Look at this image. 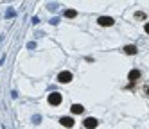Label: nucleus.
Wrapping results in <instances>:
<instances>
[{
  "label": "nucleus",
  "mask_w": 149,
  "mask_h": 129,
  "mask_svg": "<svg viewBox=\"0 0 149 129\" xmlns=\"http://www.w3.org/2000/svg\"><path fill=\"white\" fill-rule=\"evenodd\" d=\"M84 127H86V129H95V127H97V118H93V117H88V118H84Z\"/></svg>",
  "instance_id": "nucleus-3"
},
{
  "label": "nucleus",
  "mask_w": 149,
  "mask_h": 129,
  "mask_svg": "<svg viewBox=\"0 0 149 129\" xmlns=\"http://www.w3.org/2000/svg\"><path fill=\"white\" fill-rule=\"evenodd\" d=\"M144 31H146L147 34H149V24H146V25H144Z\"/></svg>",
  "instance_id": "nucleus-11"
},
{
  "label": "nucleus",
  "mask_w": 149,
  "mask_h": 129,
  "mask_svg": "<svg viewBox=\"0 0 149 129\" xmlns=\"http://www.w3.org/2000/svg\"><path fill=\"white\" fill-rule=\"evenodd\" d=\"M135 16H136V18H140V20H144V18H146V15H144V13H140V11H138V13H135Z\"/></svg>",
  "instance_id": "nucleus-10"
},
{
  "label": "nucleus",
  "mask_w": 149,
  "mask_h": 129,
  "mask_svg": "<svg viewBox=\"0 0 149 129\" xmlns=\"http://www.w3.org/2000/svg\"><path fill=\"white\" fill-rule=\"evenodd\" d=\"M97 24H99L101 27H111V25L115 24V20H113L111 16H99V18H97Z\"/></svg>",
  "instance_id": "nucleus-1"
},
{
  "label": "nucleus",
  "mask_w": 149,
  "mask_h": 129,
  "mask_svg": "<svg viewBox=\"0 0 149 129\" xmlns=\"http://www.w3.org/2000/svg\"><path fill=\"white\" fill-rule=\"evenodd\" d=\"M47 101H49V104H50V106H59L63 99H61V93L54 92V93H50V95H49V99H47Z\"/></svg>",
  "instance_id": "nucleus-2"
},
{
  "label": "nucleus",
  "mask_w": 149,
  "mask_h": 129,
  "mask_svg": "<svg viewBox=\"0 0 149 129\" xmlns=\"http://www.w3.org/2000/svg\"><path fill=\"white\" fill-rule=\"evenodd\" d=\"M58 81L63 83V84H65V83H70V81H72V74H70V72H61V74L58 75Z\"/></svg>",
  "instance_id": "nucleus-4"
},
{
  "label": "nucleus",
  "mask_w": 149,
  "mask_h": 129,
  "mask_svg": "<svg viewBox=\"0 0 149 129\" xmlns=\"http://www.w3.org/2000/svg\"><path fill=\"white\" fill-rule=\"evenodd\" d=\"M83 110H84V107H83L81 104H74V106H72V113H76V115L83 113Z\"/></svg>",
  "instance_id": "nucleus-9"
},
{
  "label": "nucleus",
  "mask_w": 149,
  "mask_h": 129,
  "mask_svg": "<svg viewBox=\"0 0 149 129\" xmlns=\"http://www.w3.org/2000/svg\"><path fill=\"white\" fill-rule=\"evenodd\" d=\"M59 122H61L63 127H72V126H74V118H72V117H63Z\"/></svg>",
  "instance_id": "nucleus-5"
},
{
  "label": "nucleus",
  "mask_w": 149,
  "mask_h": 129,
  "mask_svg": "<svg viewBox=\"0 0 149 129\" xmlns=\"http://www.w3.org/2000/svg\"><path fill=\"white\" fill-rule=\"evenodd\" d=\"M124 52L130 54V56H133V54H136V47L135 45H127V47H124Z\"/></svg>",
  "instance_id": "nucleus-7"
},
{
  "label": "nucleus",
  "mask_w": 149,
  "mask_h": 129,
  "mask_svg": "<svg viewBox=\"0 0 149 129\" xmlns=\"http://www.w3.org/2000/svg\"><path fill=\"white\" fill-rule=\"evenodd\" d=\"M127 79H130L131 83H135L136 79H140V70H131L130 74H127Z\"/></svg>",
  "instance_id": "nucleus-6"
},
{
  "label": "nucleus",
  "mask_w": 149,
  "mask_h": 129,
  "mask_svg": "<svg viewBox=\"0 0 149 129\" xmlns=\"http://www.w3.org/2000/svg\"><path fill=\"white\" fill-rule=\"evenodd\" d=\"M65 16H67V18H76V16H77V11H76V9H67V11H65Z\"/></svg>",
  "instance_id": "nucleus-8"
},
{
  "label": "nucleus",
  "mask_w": 149,
  "mask_h": 129,
  "mask_svg": "<svg viewBox=\"0 0 149 129\" xmlns=\"http://www.w3.org/2000/svg\"><path fill=\"white\" fill-rule=\"evenodd\" d=\"M147 95H149V88H147Z\"/></svg>",
  "instance_id": "nucleus-12"
}]
</instances>
